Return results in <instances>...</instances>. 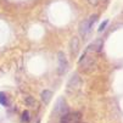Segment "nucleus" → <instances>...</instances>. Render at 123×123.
<instances>
[{"label":"nucleus","mask_w":123,"mask_h":123,"mask_svg":"<svg viewBox=\"0 0 123 123\" xmlns=\"http://www.w3.org/2000/svg\"><path fill=\"white\" fill-rule=\"evenodd\" d=\"M102 45H104V40L101 38H98L92 44L88 45L85 52H86V54H88V52H100L101 49H102Z\"/></svg>","instance_id":"5"},{"label":"nucleus","mask_w":123,"mask_h":123,"mask_svg":"<svg viewBox=\"0 0 123 123\" xmlns=\"http://www.w3.org/2000/svg\"><path fill=\"white\" fill-rule=\"evenodd\" d=\"M107 25H109V20H105V21L100 25V27H99V29H98V31H99V32H102L105 28H106V26H107Z\"/></svg>","instance_id":"13"},{"label":"nucleus","mask_w":123,"mask_h":123,"mask_svg":"<svg viewBox=\"0 0 123 123\" xmlns=\"http://www.w3.org/2000/svg\"><path fill=\"white\" fill-rule=\"evenodd\" d=\"M88 1H89L92 5H96L98 4V1H99V0H88Z\"/></svg>","instance_id":"14"},{"label":"nucleus","mask_w":123,"mask_h":123,"mask_svg":"<svg viewBox=\"0 0 123 123\" xmlns=\"http://www.w3.org/2000/svg\"><path fill=\"white\" fill-rule=\"evenodd\" d=\"M40 98H42V101L44 104H49L51 101V98H52V92L49 89H45L40 93Z\"/></svg>","instance_id":"8"},{"label":"nucleus","mask_w":123,"mask_h":123,"mask_svg":"<svg viewBox=\"0 0 123 123\" xmlns=\"http://www.w3.org/2000/svg\"><path fill=\"white\" fill-rule=\"evenodd\" d=\"M98 18H99V16L98 15H92L89 18H88V23H89V27H90V29L93 28V26L96 23V21H98Z\"/></svg>","instance_id":"10"},{"label":"nucleus","mask_w":123,"mask_h":123,"mask_svg":"<svg viewBox=\"0 0 123 123\" xmlns=\"http://www.w3.org/2000/svg\"><path fill=\"white\" fill-rule=\"evenodd\" d=\"M25 102H26V105H28V106H33V105L36 104V101H34V99L32 96H27L25 99Z\"/></svg>","instance_id":"12"},{"label":"nucleus","mask_w":123,"mask_h":123,"mask_svg":"<svg viewBox=\"0 0 123 123\" xmlns=\"http://www.w3.org/2000/svg\"><path fill=\"white\" fill-rule=\"evenodd\" d=\"M57 61H59V67H57V73L60 76L65 74L67 72V68H68V61L66 59V55L63 54L62 51H60L57 54Z\"/></svg>","instance_id":"3"},{"label":"nucleus","mask_w":123,"mask_h":123,"mask_svg":"<svg viewBox=\"0 0 123 123\" xmlns=\"http://www.w3.org/2000/svg\"><path fill=\"white\" fill-rule=\"evenodd\" d=\"M60 123H80V113L79 112H68L61 117Z\"/></svg>","instance_id":"4"},{"label":"nucleus","mask_w":123,"mask_h":123,"mask_svg":"<svg viewBox=\"0 0 123 123\" xmlns=\"http://www.w3.org/2000/svg\"><path fill=\"white\" fill-rule=\"evenodd\" d=\"M29 119H31V117H29V112H28L27 110H25V111L22 112L21 121H22V122H29Z\"/></svg>","instance_id":"11"},{"label":"nucleus","mask_w":123,"mask_h":123,"mask_svg":"<svg viewBox=\"0 0 123 123\" xmlns=\"http://www.w3.org/2000/svg\"><path fill=\"white\" fill-rule=\"evenodd\" d=\"M69 51H71V55L76 56L79 51V39L77 37H73L69 42Z\"/></svg>","instance_id":"6"},{"label":"nucleus","mask_w":123,"mask_h":123,"mask_svg":"<svg viewBox=\"0 0 123 123\" xmlns=\"http://www.w3.org/2000/svg\"><path fill=\"white\" fill-rule=\"evenodd\" d=\"M68 110H69V107H68V104H67V101L65 100V98L60 96V98L56 100V104H55V109H54V112H55L57 116L62 117L63 115L68 113Z\"/></svg>","instance_id":"2"},{"label":"nucleus","mask_w":123,"mask_h":123,"mask_svg":"<svg viewBox=\"0 0 123 123\" xmlns=\"http://www.w3.org/2000/svg\"><path fill=\"white\" fill-rule=\"evenodd\" d=\"M0 105H3V106H9V98L4 92H0Z\"/></svg>","instance_id":"9"},{"label":"nucleus","mask_w":123,"mask_h":123,"mask_svg":"<svg viewBox=\"0 0 123 123\" xmlns=\"http://www.w3.org/2000/svg\"><path fill=\"white\" fill-rule=\"evenodd\" d=\"M90 31H92V29H90V27H89L88 20H84V21L80 22V25H79V34H80L83 38H85V37L88 36V33H89Z\"/></svg>","instance_id":"7"},{"label":"nucleus","mask_w":123,"mask_h":123,"mask_svg":"<svg viewBox=\"0 0 123 123\" xmlns=\"http://www.w3.org/2000/svg\"><path fill=\"white\" fill-rule=\"evenodd\" d=\"M82 85V79L78 73H73L67 83V93H74L77 92Z\"/></svg>","instance_id":"1"},{"label":"nucleus","mask_w":123,"mask_h":123,"mask_svg":"<svg viewBox=\"0 0 123 123\" xmlns=\"http://www.w3.org/2000/svg\"><path fill=\"white\" fill-rule=\"evenodd\" d=\"M37 123H40V121H38V122H37Z\"/></svg>","instance_id":"15"}]
</instances>
